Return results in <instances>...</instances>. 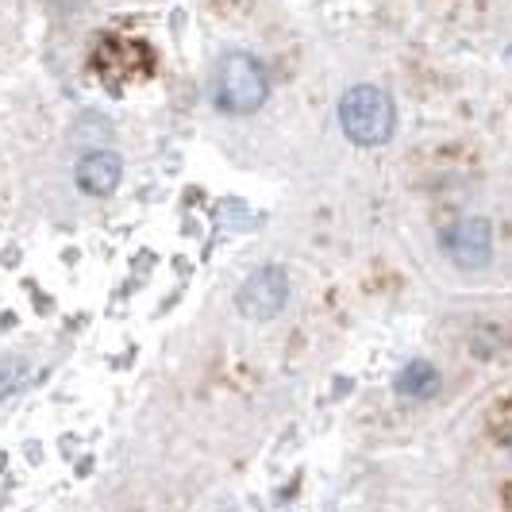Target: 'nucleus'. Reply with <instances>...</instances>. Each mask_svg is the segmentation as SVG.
Listing matches in <instances>:
<instances>
[{
  "mask_svg": "<svg viewBox=\"0 0 512 512\" xmlns=\"http://www.w3.org/2000/svg\"><path fill=\"white\" fill-rule=\"evenodd\" d=\"M443 251L451 255L455 266L462 270H478L486 266L489 255H493V235H489V224L470 216V220H459L443 231Z\"/></svg>",
  "mask_w": 512,
  "mask_h": 512,
  "instance_id": "obj_4",
  "label": "nucleus"
},
{
  "mask_svg": "<svg viewBox=\"0 0 512 512\" xmlns=\"http://www.w3.org/2000/svg\"><path fill=\"white\" fill-rule=\"evenodd\" d=\"M289 301V278L282 266H262L239 289V312L247 320H274Z\"/></svg>",
  "mask_w": 512,
  "mask_h": 512,
  "instance_id": "obj_3",
  "label": "nucleus"
},
{
  "mask_svg": "<svg viewBox=\"0 0 512 512\" xmlns=\"http://www.w3.org/2000/svg\"><path fill=\"white\" fill-rule=\"evenodd\" d=\"M270 93V77L262 70V62L251 54H228L216 70V104L231 116H247L266 104Z\"/></svg>",
  "mask_w": 512,
  "mask_h": 512,
  "instance_id": "obj_2",
  "label": "nucleus"
},
{
  "mask_svg": "<svg viewBox=\"0 0 512 512\" xmlns=\"http://www.w3.org/2000/svg\"><path fill=\"white\" fill-rule=\"evenodd\" d=\"M397 389L405 393V397H428V393H436L439 389V374L432 362H409L405 370H401V378H397Z\"/></svg>",
  "mask_w": 512,
  "mask_h": 512,
  "instance_id": "obj_6",
  "label": "nucleus"
},
{
  "mask_svg": "<svg viewBox=\"0 0 512 512\" xmlns=\"http://www.w3.org/2000/svg\"><path fill=\"white\" fill-rule=\"evenodd\" d=\"M339 124L351 143L359 147H378L397 128V108L378 85H355L339 101Z\"/></svg>",
  "mask_w": 512,
  "mask_h": 512,
  "instance_id": "obj_1",
  "label": "nucleus"
},
{
  "mask_svg": "<svg viewBox=\"0 0 512 512\" xmlns=\"http://www.w3.org/2000/svg\"><path fill=\"white\" fill-rule=\"evenodd\" d=\"M27 378H31V366H27L24 359H0V401L4 397H12V393H20L27 385Z\"/></svg>",
  "mask_w": 512,
  "mask_h": 512,
  "instance_id": "obj_7",
  "label": "nucleus"
},
{
  "mask_svg": "<svg viewBox=\"0 0 512 512\" xmlns=\"http://www.w3.org/2000/svg\"><path fill=\"white\" fill-rule=\"evenodd\" d=\"M120 174H124V162L112 151H97V154H89V158H81V166H77V185H81L89 197H108V193H116Z\"/></svg>",
  "mask_w": 512,
  "mask_h": 512,
  "instance_id": "obj_5",
  "label": "nucleus"
}]
</instances>
